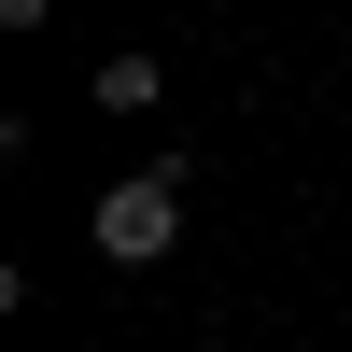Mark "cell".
I'll use <instances>...</instances> for the list:
<instances>
[{
	"mask_svg": "<svg viewBox=\"0 0 352 352\" xmlns=\"http://www.w3.org/2000/svg\"><path fill=\"white\" fill-rule=\"evenodd\" d=\"M184 197H197V169H184V155H155V169H127V184L85 212V240H99L113 268H155V254L184 240Z\"/></svg>",
	"mask_w": 352,
	"mask_h": 352,
	"instance_id": "1",
	"label": "cell"
},
{
	"mask_svg": "<svg viewBox=\"0 0 352 352\" xmlns=\"http://www.w3.org/2000/svg\"><path fill=\"white\" fill-rule=\"evenodd\" d=\"M85 99H99V113H155L169 71H155V56H99V85H85Z\"/></svg>",
	"mask_w": 352,
	"mask_h": 352,
	"instance_id": "2",
	"label": "cell"
},
{
	"mask_svg": "<svg viewBox=\"0 0 352 352\" xmlns=\"http://www.w3.org/2000/svg\"><path fill=\"white\" fill-rule=\"evenodd\" d=\"M43 14H56V0H0V28H43Z\"/></svg>",
	"mask_w": 352,
	"mask_h": 352,
	"instance_id": "3",
	"label": "cell"
}]
</instances>
